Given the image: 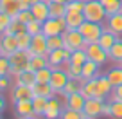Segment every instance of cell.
I'll return each instance as SVG.
<instances>
[{"label": "cell", "instance_id": "1", "mask_svg": "<svg viewBox=\"0 0 122 119\" xmlns=\"http://www.w3.org/2000/svg\"><path fill=\"white\" fill-rule=\"evenodd\" d=\"M84 20L90 22H97V23H104L108 18L106 9L101 4V0H84V9H83Z\"/></svg>", "mask_w": 122, "mask_h": 119}, {"label": "cell", "instance_id": "50", "mask_svg": "<svg viewBox=\"0 0 122 119\" xmlns=\"http://www.w3.org/2000/svg\"><path fill=\"white\" fill-rule=\"evenodd\" d=\"M0 56H2V52H0Z\"/></svg>", "mask_w": 122, "mask_h": 119}, {"label": "cell", "instance_id": "25", "mask_svg": "<svg viewBox=\"0 0 122 119\" xmlns=\"http://www.w3.org/2000/svg\"><path fill=\"white\" fill-rule=\"evenodd\" d=\"M81 87H83V81H81V78L79 79H72L70 78L68 81H66V85H65V88L61 90V94L59 96H70V94H76V92H81Z\"/></svg>", "mask_w": 122, "mask_h": 119}, {"label": "cell", "instance_id": "10", "mask_svg": "<svg viewBox=\"0 0 122 119\" xmlns=\"http://www.w3.org/2000/svg\"><path fill=\"white\" fill-rule=\"evenodd\" d=\"M15 112L16 117L22 119H34L38 115L34 114V108H32V99H20L15 103Z\"/></svg>", "mask_w": 122, "mask_h": 119}, {"label": "cell", "instance_id": "26", "mask_svg": "<svg viewBox=\"0 0 122 119\" xmlns=\"http://www.w3.org/2000/svg\"><path fill=\"white\" fill-rule=\"evenodd\" d=\"M99 78V76H97ZM97 78H92V79H86L83 83V87H81V94H83L84 97H93L95 96V90H97Z\"/></svg>", "mask_w": 122, "mask_h": 119}, {"label": "cell", "instance_id": "35", "mask_svg": "<svg viewBox=\"0 0 122 119\" xmlns=\"http://www.w3.org/2000/svg\"><path fill=\"white\" fill-rule=\"evenodd\" d=\"M88 60V54L84 49H76L72 51V56H70V63H76V65H83Z\"/></svg>", "mask_w": 122, "mask_h": 119}, {"label": "cell", "instance_id": "34", "mask_svg": "<svg viewBox=\"0 0 122 119\" xmlns=\"http://www.w3.org/2000/svg\"><path fill=\"white\" fill-rule=\"evenodd\" d=\"M16 40H18V49L27 51V49H29V45H30L32 36H30L27 31H20V33H16Z\"/></svg>", "mask_w": 122, "mask_h": 119}, {"label": "cell", "instance_id": "42", "mask_svg": "<svg viewBox=\"0 0 122 119\" xmlns=\"http://www.w3.org/2000/svg\"><path fill=\"white\" fill-rule=\"evenodd\" d=\"M13 16L11 15H5V13H0V34H4V31L9 27V23H11Z\"/></svg>", "mask_w": 122, "mask_h": 119}, {"label": "cell", "instance_id": "13", "mask_svg": "<svg viewBox=\"0 0 122 119\" xmlns=\"http://www.w3.org/2000/svg\"><path fill=\"white\" fill-rule=\"evenodd\" d=\"M113 92V85L108 79V76H101L97 78V90H95V97H101V99L106 101V97H110V94Z\"/></svg>", "mask_w": 122, "mask_h": 119}, {"label": "cell", "instance_id": "4", "mask_svg": "<svg viewBox=\"0 0 122 119\" xmlns=\"http://www.w3.org/2000/svg\"><path fill=\"white\" fill-rule=\"evenodd\" d=\"M63 40H65V49H70V51L86 49V45H88L84 42L83 34L79 33V29H66L63 33Z\"/></svg>", "mask_w": 122, "mask_h": 119}, {"label": "cell", "instance_id": "45", "mask_svg": "<svg viewBox=\"0 0 122 119\" xmlns=\"http://www.w3.org/2000/svg\"><path fill=\"white\" fill-rule=\"evenodd\" d=\"M102 115H104V117H111V101H104V105H102Z\"/></svg>", "mask_w": 122, "mask_h": 119}, {"label": "cell", "instance_id": "28", "mask_svg": "<svg viewBox=\"0 0 122 119\" xmlns=\"http://www.w3.org/2000/svg\"><path fill=\"white\" fill-rule=\"evenodd\" d=\"M49 15L52 18H63L66 15V4H59V2H50L49 4Z\"/></svg>", "mask_w": 122, "mask_h": 119}, {"label": "cell", "instance_id": "6", "mask_svg": "<svg viewBox=\"0 0 122 119\" xmlns=\"http://www.w3.org/2000/svg\"><path fill=\"white\" fill-rule=\"evenodd\" d=\"M66 31V22H65V16L63 18H49L43 22V27H41V33L45 36H54V34H63Z\"/></svg>", "mask_w": 122, "mask_h": 119}, {"label": "cell", "instance_id": "18", "mask_svg": "<svg viewBox=\"0 0 122 119\" xmlns=\"http://www.w3.org/2000/svg\"><path fill=\"white\" fill-rule=\"evenodd\" d=\"M99 63H95L93 60H90L88 58L86 62L83 63V74H81V78H84V79H92V78H97L99 76Z\"/></svg>", "mask_w": 122, "mask_h": 119}, {"label": "cell", "instance_id": "2", "mask_svg": "<svg viewBox=\"0 0 122 119\" xmlns=\"http://www.w3.org/2000/svg\"><path fill=\"white\" fill-rule=\"evenodd\" d=\"M30 56H32V54H30L29 49H27V51H23V49L15 51V52L9 56V62H11V70H9V76L18 78L20 72H22V70H25V67H27V63H29Z\"/></svg>", "mask_w": 122, "mask_h": 119}, {"label": "cell", "instance_id": "17", "mask_svg": "<svg viewBox=\"0 0 122 119\" xmlns=\"http://www.w3.org/2000/svg\"><path fill=\"white\" fill-rule=\"evenodd\" d=\"M65 101H66V103H65L66 108L83 112L84 110V101H86V97H84L81 92H76V94H70V96H65Z\"/></svg>", "mask_w": 122, "mask_h": 119}, {"label": "cell", "instance_id": "46", "mask_svg": "<svg viewBox=\"0 0 122 119\" xmlns=\"http://www.w3.org/2000/svg\"><path fill=\"white\" fill-rule=\"evenodd\" d=\"M4 108H5V99L2 96H0V115H2V112H4Z\"/></svg>", "mask_w": 122, "mask_h": 119}, {"label": "cell", "instance_id": "40", "mask_svg": "<svg viewBox=\"0 0 122 119\" xmlns=\"http://www.w3.org/2000/svg\"><path fill=\"white\" fill-rule=\"evenodd\" d=\"M16 18H18L22 23H29L30 20H34V15H32L30 9H20L18 15H16Z\"/></svg>", "mask_w": 122, "mask_h": 119}, {"label": "cell", "instance_id": "29", "mask_svg": "<svg viewBox=\"0 0 122 119\" xmlns=\"http://www.w3.org/2000/svg\"><path fill=\"white\" fill-rule=\"evenodd\" d=\"M101 4H102L104 9H106V15L111 16V15H115V13L120 11L122 0H101Z\"/></svg>", "mask_w": 122, "mask_h": 119}, {"label": "cell", "instance_id": "22", "mask_svg": "<svg viewBox=\"0 0 122 119\" xmlns=\"http://www.w3.org/2000/svg\"><path fill=\"white\" fill-rule=\"evenodd\" d=\"M117 38H118V36L115 34V33H111V31H108V29H104V33L99 36V40H97V42H99V45L102 47L104 51H110L111 47H113V43L117 42Z\"/></svg>", "mask_w": 122, "mask_h": 119}, {"label": "cell", "instance_id": "49", "mask_svg": "<svg viewBox=\"0 0 122 119\" xmlns=\"http://www.w3.org/2000/svg\"><path fill=\"white\" fill-rule=\"evenodd\" d=\"M120 13H122V6H120Z\"/></svg>", "mask_w": 122, "mask_h": 119}, {"label": "cell", "instance_id": "41", "mask_svg": "<svg viewBox=\"0 0 122 119\" xmlns=\"http://www.w3.org/2000/svg\"><path fill=\"white\" fill-rule=\"evenodd\" d=\"M111 117L122 119V101H111Z\"/></svg>", "mask_w": 122, "mask_h": 119}, {"label": "cell", "instance_id": "19", "mask_svg": "<svg viewBox=\"0 0 122 119\" xmlns=\"http://www.w3.org/2000/svg\"><path fill=\"white\" fill-rule=\"evenodd\" d=\"M65 22H66V29H79V25L84 22V15H83V13L66 11Z\"/></svg>", "mask_w": 122, "mask_h": 119}, {"label": "cell", "instance_id": "48", "mask_svg": "<svg viewBox=\"0 0 122 119\" xmlns=\"http://www.w3.org/2000/svg\"><path fill=\"white\" fill-rule=\"evenodd\" d=\"M118 65H120V67H122V62H120V63H118Z\"/></svg>", "mask_w": 122, "mask_h": 119}, {"label": "cell", "instance_id": "24", "mask_svg": "<svg viewBox=\"0 0 122 119\" xmlns=\"http://www.w3.org/2000/svg\"><path fill=\"white\" fill-rule=\"evenodd\" d=\"M32 90H34V96H43V97H49V99L57 96L56 90L50 87V83H36L32 87Z\"/></svg>", "mask_w": 122, "mask_h": 119}, {"label": "cell", "instance_id": "14", "mask_svg": "<svg viewBox=\"0 0 122 119\" xmlns=\"http://www.w3.org/2000/svg\"><path fill=\"white\" fill-rule=\"evenodd\" d=\"M34 97V90L29 85H15V88L11 90V99L20 101V99H32Z\"/></svg>", "mask_w": 122, "mask_h": 119}, {"label": "cell", "instance_id": "8", "mask_svg": "<svg viewBox=\"0 0 122 119\" xmlns=\"http://www.w3.org/2000/svg\"><path fill=\"white\" fill-rule=\"evenodd\" d=\"M86 54H88V58H90V60H93V62L95 63H99L101 67L104 65V63L108 62V60H110V58H108V51H104L102 47L99 45V42H93V43H88L86 45Z\"/></svg>", "mask_w": 122, "mask_h": 119}, {"label": "cell", "instance_id": "38", "mask_svg": "<svg viewBox=\"0 0 122 119\" xmlns=\"http://www.w3.org/2000/svg\"><path fill=\"white\" fill-rule=\"evenodd\" d=\"M83 9H84V0H70V2H66V11L83 13Z\"/></svg>", "mask_w": 122, "mask_h": 119}, {"label": "cell", "instance_id": "27", "mask_svg": "<svg viewBox=\"0 0 122 119\" xmlns=\"http://www.w3.org/2000/svg\"><path fill=\"white\" fill-rule=\"evenodd\" d=\"M47 101H49V97H43V96H34L32 97V108H34V114L38 115V117H43L45 108H47Z\"/></svg>", "mask_w": 122, "mask_h": 119}, {"label": "cell", "instance_id": "36", "mask_svg": "<svg viewBox=\"0 0 122 119\" xmlns=\"http://www.w3.org/2000/svg\"><path fill=\"white\" fill-rule=\"evenodd\" d=\"M61 119H86L84 112H79V110H72V108H63L61 112Z\"/></svg>", "mask_w": 122, "mask_h": 119}, {"label": "cell", "instance_id": "11", "mask_svg": "<svg viewBox=\"0 0 122 119\" xmlns=\"http://www.w3.org/2000/svg\"><path fill=\"white\" fill-rule=\"evenodd\" d=\"M15 51H18L16 34H0V52H2V56H11Z\"/></svg>", "mask_w": 122, "mask_h": 119}, {"label": "cell", "instance_id": "16", "mask_svg": "<svg viewBox=\"0 0 122 119\" xmlns=\"http://www.w3.org/2000/svg\"><path fill=\"white\" fill-rule=\"evenodd\" d=\"M104 27H106L108 31L115 33L117 36H122V13H115V15L108 16L106 22H104Z\"/></svg>", "mask_w": 122, "mask_h": 119}, {"label": "cell", "instance_id": "21", "mask_svg": "<svg viewBox=\"0 0 122 119\" xmlns=\"http://www.w3.org/2000/svg\"><path fill=\"white\" fill-rule=\"evenodd\" d=\"M108 58H110V62H113L115 65H118V63L122 62V38L120 36H118L117 42L113 43V47L108 51Z\"/></svg>", "mask_w": 122, "mask_h": 119}, {"label": "cell", "instance_id": "9", "mask_svg": "<svg viewBox=\"0 0 122 119\" xmlns=\"http://www.w3.org/2000/svg\"><path fill=\"white\" fill-rule=\"evenodd\" d=\"M68 74H66V70L63 69V67H59V69H52V76H50V87L56 90V94H61V90L65 88L66 81H68Z\"/></svg>", "mask_w": 122, "mask_h": 119}, {"label": "cell", "instance_id": "44", "mask_svg": "<svg viewBox=\"0 0 122 119\" xmlns=\"http://www.w3.org/2000/svg\"><path fill=\"white\" fill-rule=\"evenodd\" d=\"M11 76H0V90H5V88L11 87Z\"/></svg>", "mask_w": 122, "mask_h": 119}, {"label": "cell", "instance_id": "47", "mask_svg": "<svg viewBox=\"0 0 122 119\" xmlns=\"http://www.w3.org/2000/svg\"><path fill=\"white\" fill-rule=\"evenodd\" d=\"M52 2H59V4H66V2H70V0H52Z\"/></svg>", "mask_w": 122, "mask_h": 119}, {"label": "cell", "instance_id": "37", "mask_svg": "<svg viewBox=\"0 0 122 119\" xmlns=\"http://www.w3.org/2000/svg\"><path fill=\"white\" fill-rule=\"evenodd\" d=\"M41 27H43V22H40V20H30L29 23H25V31L29 33L30 36H34V34H40L41 33Z\"/></svg>", "mask_w": 122, "mask_h": 119}, {"label": "cell", "instance_id": "51", "mask_svg": "<svg viewBox=\"0 0 122 119\" xmlns=\"http://www.w3.org/2000/svg\"><path fill=\"white\" fill-rule=\"evenodd\" d=\"M0 13H2V11H0Z\"/></svg>", "mask_w": 122, "mask_h": 119}, {"label": "cell", "instance_id": "3", "mask_svg": "<svg viewBox=\"0 0 122 119\" xmlns=\"http://www.w3.org/2000/svg\"><path fill=\"white\" fill-rule=\"evenodd\" d=\"M104 23H97V22H90V20H84L79 25V33L83 34L84 42L86 43H93L99 40V36L104 33Z\"/></svg>", "mask_w": 122, "mask_h": 119}, {"label": "cell", "instance_id": "33", "mask_svg": "<svg viewBox=\"0 0 122 119\" xmlns=\"http://www.w3.org/2000/svg\"><path fill=\"white\" fill-rule=\"evenodd\" d=\"M34 74H36V83H49L50 76H52V69L50 67H43V69L34 70Z\"/></svg>", "mask_w": 122, "mask_h": 119}, {"label": "cell", "instance_id": "20", "mask_svg": "<svg viewBox=\"0 0 122 119\" xmlns=\"http://www.w3.org/2000/svg\"><path fill=\"white\" fill-rule=\"evenodd\" d=\"M0 11L5 15L16 16L20 11V0H0Z\"/></svg>", "mask_w": 122, "mask_h": 119}, {"label": "cell", "instance_id": "12", "mask_svg": "<svg viewBox=\"0 0 122 119\" xmlns=\"http://www.w3.org/2000/svg\"><path fill=\"white\" fill-rule=\"evenodd\" d=\"M30 54H49V47H47V36L43 33L40 34H34L32 40H30V45H29Z\"/></svg>", "mask_w": 122, "mask_h": 119}, {"label": "cell", "instance_id": "39", "mask_svg": "<svg viewBox=\"0 0 122 119\" xmlns=\"http://www.w3.org/2000/svg\"><path fill=\"white\" fill-rule=\"evenodd\" d=\"M9 70H11L9 56H0V76H9Z\"/></svg>", "mask_w": 122, "mask_h": 119}, {"label": "cell", "instance_id": "31", "mask_svg": "<svg viewBox=\"0 0 122 119\" xmlns=\"http://www.w3.org/2000/svg\"><path fill=\"white\" fill-rule=\"evenodd\" d=\"M106 76H108V79L111 81V85H113V87L120 85V83H122V67L117 65V67H113V69H110Z\"/></svg>", "mask_w": 122, "mask_h": 119}, {"label": "cell", "instance_id": "43", "mask_svg": "<svg viewBox=\"0 0 122 119\" xmlns=\"http://www.w3.org/2000/svg\"><path fill=\"white\" fill-rule=\"evenodd\" d=\"M110 101H122V83L113 87V92L110 94Z\"/></svg>", "mask_w": 122, "mask_h": 119}, {"label": "cell", "instance_id": "32", "mask_svg": "<svg viewBox=\"0 0 122 119\" xmlns=\"http://www.w3.org/2000/svg\"><path fill=\"white\" fill-rule=\"evenodd\" d=\"M63 69L66 70V74H68V78H72V79H79L81 74H83V65H76V63H65V67Z\"/></svg>", "mask_w": 122, "mask_h": 119}, {"label": "cell", "instance_id": "15", "mask_svg": "<svg viewBox=\"0 0 122 119\" xmlns=\"http://www.w3.org/2000/svg\"><path fill=\"white\" fill-rule=\"evenodd\" d=\"M61 112H63L61 101L54 96V97H50V99L47 101V108H45L43 117H47V119H57V117H61Z\"/></svg>", "mask_w": 122, "mask_h": 119}, {"label": "cell", "instance_id": "5", "mask_svg": "<svg viewBox=\"0 0 122 119\" xmlns=\"http://www.w3.org/2000/svg\"><path fill=\"white\" fill-rule=\"evenodd\" d=\"M70 56H72V51L70 49H56V51H49L47 58H49V67L50 69H59V67H65V63L70 62Z\"/></svg>", "mask_w": 122, "mask_h": 119}, {"label": "cell", "instance_id": "7", "mask_svg": "<svg viewBox=\"0 0 122 119\" xmlns=\"http://www.w3.org/2000/svg\"><path fill=\"white\" fill-rule=\"evenodd\" d=\"M102 105H104V99L101 97H88L84 101V115L86 119H95V117H101L102 115Z\"/></svg>", "mask_w": 122, "mask_h": 119}, {"label": "cell", "instance_id": "30", "mask_svg": "<svg viewBox=\"0 0 122 119\" xmlns=\"http://www.w3.org/2000/svg\"><path fill=\"white\" fill-rule=\"evenodd\" d=\"M47 47H49V51L63 49V47H65V40H63V34H54V36H47Z\"/></svg>", "mask_w": 122, "mask_h": 119}, {"label": "cell", "instance_id": "23", "mask_svg": "<svg viewBox=\"0 0 122 119\" xmlns=\"http://www.w3.org/2000/svg\"><path fill=\"white\" fill-rule=\"evenodd\" d=\"M15 85H29V87H34V85H36L34 70H22L20 76L15 78Z\"/></svg>", "mask_w": 122, "mask_h": 119}]
</instances>
